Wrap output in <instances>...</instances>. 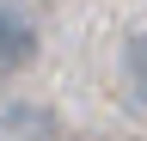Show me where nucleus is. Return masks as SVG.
<instances>
[{
    "label": "nucleus",
    "mask_w": 147,
    "mask_h": 141,
    "mask_svg": "<svg viewBox=\"0 0 147 141\" xmlns=\"http://www.w3.org/2000/svg\"><path fill=\"white\" fill-rule=\"evenodd\" d=\"M37 25L25 19L18 6H0V74H18V67L37 61Z\"/></svg>",
    "instance_id": "f257e3e1"
},
{
    "label": "nucleus",
    "mask_w": 147,
    "mask_h": 141,
    "mask_svg": "<svg viewBox=\"0 0 147 141\" xmlns=\"http://www.w3.org/2000/svg\"><path fill=\"white\" fill-rule=\"evenodd\" d=\"M123 80H129V98L147 111V31H135L123 43Z\"/></svg>",
    "instance_id": "f03ea898"
},
{
    "label": "nucleus",
    "mask_w": 147,
    "mask_h": 141,
    "mask_svg": "<svg viewBox=\"0 0 147 141\" xmlns=\"http://www.w3.org/2000/svg\"><path fill=\"white\" fill-rule=\"evenodd\" d=\"M0 129H55V117H37V111H6Z\"/></svg>",
    "instance_id": "7ed1b4c3"
}]
</instances>
